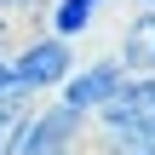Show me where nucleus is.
Returning <instances> with one entry per match:
<instances>
[{"instance_id": "obj_10", "label": "nucleus", "mask_w": 155, "mask_h": 155, "mask_svg": "<svg viewBox=\"0 0 155 155\" xmlns=\"http://www.w3.org/2000/svg\"><path fill=\"white\" fill-rule=\"evenodd\" d=\"M132 6H155V0H132Z\"/></svg>"}, {"instance_id": "obj_5", "label": "nucleus", "mask_w": 155, "mask_h": 155, "mask_svg": "<svg viewBox=\"0 0 155 155\" xmlns=\"http://www.w3.org/2000/svg\"><path fill=\"white\" fill-rule=\"evenodd\" d=\"M115 58L127 63V75H155V6H138V12L127 17Z\"/></svg>"}, {"instance_id": "obj_9", "label": "nucleus", "mask_w": 155, "mask_h": 155, "mask_svg": "<svg viewBox=\"0 0 155 155\" xmlns=\"http://www.w3.org/2000/svg\"><path fill=\"white\" fill-rule=\"evenodd\" d=\"M127 155H155V144H138V150H127Z\"/></svg>"}, {"instance_id": "obj_4", "label": "nucleus", "mask_w": 155, "mask_h": 155, "mask_svg": "<svg viewBox=\"0 0 155 155\" xmlns=\"http://www.w3.org/2000/svg\"><path fill=\"white\" fill-rule=\"evenodd\" d=\"M127 81V63L109 52V58H75V69L63 75V86H58V98L69 104V109H81V115H92L115 86Z\"/></svg>"}, {"instance_id": "obj_8", "label": "nucleus", "mask_w": 155, "mask_h": 155, "mask_svg": "<svg viewBox=\"0 0 155 155\" xmlns=\"http://www.w3.org/2000/svg\"><path fill=\"white\" fill-rule=\"evenodd\" d=\"M35 12H46V0H0V17L17 29V23H29Z\"/></svg>"}, {"instance_id": "obj_7", "label": "nucleus", "mask_w": 155, "mask_h": 155, "mask_svg": "<svg viewBox=\"0 0 155 155\" xmlns=\"http://www.w3.org/2000/svg\"><path fill=\"white\" fill-rule=\"evenodd\" d=\"M29 104H35V92H29L23 81H6V86H0V155H12L17 127H23V115H29Z\"/></svg>"}, {"instance_id": "obj_3", "label": "nucleus", "mask_w": 155, "mask_h": 155, "mask_svg": "<svg viewBox=\"0 0 155 155\" xmlns=\"http://www.w3.org/2000/svg\"><path fill=\"white\" fill-rule=\"evenodd\" d=\"M6 63H12V81H23L35 98H46V92H58L63 86V75L75 69V46L63 40V35H23V40H12V52H6Z\"/></svg>"}, {"instance_id": "obj_2", "label": "nucleus", "mask_w": 155, "mask_h": 155, "mask_svg": "<svg viewBox=\"0 0 155 155\" xmlns=\"http://www.w3.org/2000/svg\"><path fill=\"white\" fill-rule=\"evenodd\" d=\"M86 150V115L81 109H69L63 98L58 104H29V115H23V127H17V144L12 155H75Z\"/></svg>"}, {"instance_id": "obj_1", "label": "nucleus", "mask_w": 155, "mask_h": 155, "mask_svg": "<svg viewBox=\"0 0 155 155\" xmlns=\"http://www.w3.org/2000/svg\"><path fill=\"white\" fill-rule=\"evenodd\" d=\"M92 155H127L138 144H155V75H127L92 115H86Z\"/></svg>"}, {"instance_id": "obj_11", "label": "nucleus", "mask_w": 155, "mask_h": 155, "mask_svg": "<svg viewBox=\"0 0 155 155\" xmlns=\"http://www.w3.org/2000/svg\"><path fill=\"white\" fill-rule=\"evenodd\" d=\"M75 155H81V150H75Z\"/></svg>"}, {"instance_id": "obj_6", "label": "nucleus", "mask_w": 155, "mask_h": 155, "mask_svg": "<svg viewBox=\"0 0 155 155\" xmlns=\"http://www.w3.org/2000/svg\"><path fill=\"white\" fill-rule=\"evenodd\" d=\"M104 6L109 0H46V29L63 35V40H75V35H86L104 17Z\"/></svg>"}]
</instances>
